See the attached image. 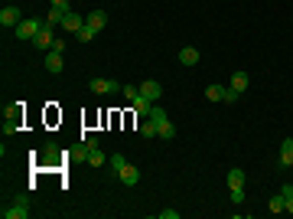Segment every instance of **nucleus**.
Masks as SVG:
<instances>
[{
    "label": "nucleus",
    "instance_id": "4468645a",
    "mask_svg": "<svg viewBox=\"0 0 293 219\" xmlns=\"http://www.w3.org/2000/svg\"><path fill=\"white\" fill-rule=\"evenodd\" d=\"M179 63L192 69L195 63H199V49H192V46H186V49H179Z\"/></svg>",
    "mask_w": 293,
    "mask_h": 219
},
{
    "label": "nucleus",
    "instance_id": "f03ea898",
    "mask_svg": "<svg viewBox=\"0 0 293 219\" xmlns=\"http://www.w3.org/2000/svg\"><path fill=\"white\" fill-rule=\"evenodd\" d=\"M88 89H92L95 95H118V92H124V85L114 82V78H92Z\"/></svg>",
    "mask_w": 293,
    "mask_h": 219
},
{
    "label": "nucleus",
    "instance_id": "9d476101",
    "mask_svg": "<svg viewBox=\"0 0 293 219\" xmlns=\"http://www.w3.org/2000/svg\"><path fill=\"white\" fill-rule=\"evenodd\" d=\"M62 30H69V33H78V30H82V26H85V20H82V16H78V13H72V10H69L65 16H62Z\"/></svg>",
    "mask_w": 293,
    "mask_h": 219
},
{
    "label": "nucleus",
    "instance_id": "20e7f679",
    "mask_svg": "<svg viewBox=\"0 0 293 219\" xmlns=\"http://www.w3.org/2000/svg\"><path fill=\"white\" fill-rule=\"evenodd\" d=\"M42 30V23L39 20H20V26H13V33H16V39H36V33Z\"/></svg>",
    "mask_w": 293,
    "mask_h": 219
},
{
    "label": "nucleus",
    "instance_id": "5701e85b",
    "mask_svg": "<svg viewBox=\"0 0 293 219\" xmlns=\"http://www.w3.org/2000/svg\"><path fill=\"white\" fill-rule=\"evenodd\" d=\"M75 36H78V43H82V46H85V43H92V39L98 36V33H95V30H88V26H82V30H78Z\"/></svg>",
    "mask_w": 293,
    "mask_h": 219
},
{
    "label": "nucleus",
    "instance_id": "7ed1b4c3",
    "mask_svg": "<svg viewBox=\"0 0 293 219\" xmlns=\"http://www.w3.org/2000/svg\"><path fill=\"white\" fill-rule=\"evenodd\" d=\"M0 216H4V219H26V216H30V200L20 196L13 206H4V209H0Z\"/></svg>",
    "mask_w": 293,
    "mask_h": 219
},
{
    "label": "nucleus",
    "instance_id": "a211bd4d",
    "mask_svg": "<svg viewBox=\"0 0 293 219\" xmlns=\"http://www.w3.org/2000/svg\"><path fill=\"white\" fill-rule=\"evenodd\" d=\"M156 137H163V141H173V137H176V125H173V121H163V125H160V131H156Z\"/></svg>",
    "mask_w": 293,
    "mask_h": 219
},
{
    "label": "nucleus",
    "instance_id": "393cba45",
    "mask_svg": "<svg viewBox=\"0 0 293 219\" xmlns=\"http://www.w3.org/2000/svg\"><path fill=\"white\" fill-rule=\"evenodd\" d=\"M232 203H235V206L244 203V187H232Z\"/></svg>",
    "mask_w": 293,
    "mask_h": 219
},
{
    "label": "nucleus",
    "instance_id": "2f4dec72",
    "mask_svg": "<svg viewBox=\"0 0 293 219\" xmlns=\"http://www.w3.org/2000/svg\"><path fill=\"white\" fill-rule=\"evenodd\" d=\"M52 49H56V52H65V43H62V39L56 36V39H52Z\"/></svg>",
    "mask_w": 293,
    "mask_h": 219
},
{
    "label": "nucleus",
    "instance_id": "6ab92c4d",
    "mask_svg": "<svg viewBox=\"0 0 293 219\" xmlns=\"http://www.w3.org/2000/svg\"><path fill=\"white\" fill-rule=\"evenodd\" d=\"M228 187H244V170H241V167H232V170H228Z\"/></svg>",
    "mask_w": 293,
    "mask_h": 219
},
{
    "label": "nucleus",
    "instance_id": "cd10ccee",
    "mask_svg": "<svg viewBox=\"0 0 293 219\" xmlns=\"http://www.w3.org/2000/svg\"><path fill=\"white\" fill-rule=\"evenodd\" d=\"M124 164H127V161H124V154H111V167H114V170H121Z\"/></svg>",
    "mask_w": 293,
    "mask_h": 219
},
{
    "label": "nucleus",
    "instance_id": "2eb2a0df",
    "mask_svg": "<svg viewBox=\"0 0 293 219\" xmlns=\"http://www.w3.org/2000/svg\"><path fill=\"white\" fill-rule=\"evenodd\" d=\"M247 82H251V78H247V72H235V75H232V85H228V89H235L238 95H241V92L247 89Z\"/></svg>",
    "mask_w": 293,
    "mask_h": 219
},
{
    "label": "nucleus",
    "instance_id": "c756f323",
    "mask_svg": "<svg viewBox=\"0 0 293 219\" xmlns=\"http://www.w3.org/2000/svg\"><path fill=\"white\" fill-rule=\"evenodd\" d=\"M52 7H56V10H62V13H69V0H52Z\"/></svg>",
    "mask_w": 293,
    "mask_h": 219
},
{
    "label": "nucleus",
    "instance_id": "aec40b11",
    "mask_svg": "<svg viewBox=\"0 0 293 219\" xmlns=\"http://www.w3.org/2000/svg\"><path fill=\"white\" fill-rule=\"evenodd\" d=\"M280 193H283V213H293V187H290V183H283Z\"/></svg>",
    "mask_w": 293,
    "mask_h": 219
},
{
    "label": "nucleus",
    "instance_id": "4be33fe9",
    "mask_svg": "<svg viewBox=\"0 0 293 219\" xmlns=\"http://www.w3.org/2000/svg\"><path fill=\"white\" fill-rule=\"evenodd\" d=\"M140 134H144V137H156V121L144 118V121H140Z\"/></svg>",
    "mask_w": 293,
    "mask_h": 219
},
{
    "label": "nucleus",
    "instance_id": "412c9836",
    "mask_svg": "<svg viewBox=\"0 0 293 219\" xmlns=\"http://www.w3.org/2000/svg\"><path fill=\"white\" fill-rule=\"evenodd\" d=\"M150 121H156V131H160V125H163V121H170V118H166V111L163 108H160V105H153V108H150V115H147Z\"/></svg>",
    "mask_w": 293,
    "mask_h": 219
},
{
    "label": "nucleus",
    "instance_id": "6e6552de",
    "mask_svg": "<svg viewBox=\"0 0 293 219\" xmlns=\"http://www.w3.org/2000/svg\"><path fill=\"white\" fill-rule=\"evenodd\" d=\"M118 180L124 183V187H134V183L140 180V170L134 167V164H124V167L118 170Z\"/></svg>",
    "mask_w": 293,
    "mask_h": 219
},
{
    "label": "nucleus",
    "instance_id": "f257e3e1",
    "mask_svg": "<svg viewBox=\"0 0 293 219\" xmlns=\"http://www.w3.org/2000/svg\"><path fill=\"white\" fill-rule=\"evenodd\" d=\"M23 125V102H13L4 108V134H13Z\"/></svg>",
    "mask_w": 293,
    "mask_h": 219
},
{
    "label": "nucleus",
    "instance_id": "c85d7f7f",
    "mask_svg": "<svg viewBox=\"0 0 293 219\" xmlns=\"http://www.w3.org/2000/svg\"><path fill=\"white\" fill-rule=\"evenodd\" d=\"M160 219H179V209H163Z\"/></svg>",
    "mask_w": 293,
    "mask_h": 219
},
{
    "label": "nucleus",
    "instance_id": "dca6fc26",
    "mask_svg": "<svg viewBox=\"0 0 293 219\" xmlns=\"http://www.w3.org/2000/svg\"><path fill=\"white\" fill-rule=\"evenodd\" d=\"M225 85H209V89H206V98L209 102H225Z\"/></svg>",
    "mask_w": 293,
    "mask_h": 219
},
{
    "label": "nucleus",
    "instance_id": "1a4fd4ad",
    "mask_svg": "<svg viewBox=\"0 0 293 219\" xmlns=\"http://www.w3.org/2000/svg\"><path fill=\"white\" fill-rule=\"evenodd\" d=\"M62 69H65V59H62V52H56V49H49V52H46V72H52V75H59Z\"/></svg>",
    "mask_w": 293,
    "mask_h": 219
},
{
    "label": "nucleus",
    "instance_id": "b1692460",
    "mask_svg": "<svg viewBox=\"0 0 293 219\" xmlns=\"http://www.w3.org/2000/svg\"><path fill=\"white\" fill-rule=\"evenodd\" d=\"M271 213H283V193H277V196H271Z\"/></svg>",
    "mask_w": 293,
    "mask_h": 219
},
{
    "label": "nucleus",
    "instance_id": "f3484780",
    "mask_svg": "<svg viewBox=\"0 0 293 219\" xmlns=\"http://www.w3.org/2000/svg\"><path fill=\"white\" fill-rule=\"evenodd\" d=\"M85 161L92 164V167H101V164L108 161V157H104V151H101V147H92V151H88V157H85Z\"/></svg>",
    "mask_w": 293,
    "mask_h": 219
},
{
    "label": "nucleus",
    "instance_id": "ddd939ff",
    "mask_svg": "<svg viewBox=\"0 0 293 219\" xmlns=\"http://www.w3.org/2000/svg\"><path fill=\"white\" fill-rule=\"evenodd\" d=\"M130 105H134V111H137L140 118H147V115H150V108H153L156 102H150V98H144V95H137V98L130 102Z\"/></svg>",
    "mask_w": 293,
    "mask_h": 219
},
{
    "label": "nucleus",
    "instance_id": "423d86ee",
    "mask_svg": "<svg viewBox=\"0 0 293 219\" xmlns=\"http://www.w3.org/2000/svg\"><path fill=\"white\" fill-rule=\"evenodd\" d=\"M140 95L150 98V102H160V98H163V85L153 82V78H144V82H140Z\"/></svg>",
    "mask_w": 293,
    "mask_h": 219
},
{
    "label": "nucleus",
    "instance_id": "f8f14e48",
    "mask_svg": "<svg viewBox=\"0 0 293 219\" xmlns=\"http://www.w3.org/2000/svg\"><path fill=\"white\" fill-rule=\"evenodd\" d=\"M280 167H293V137L280 144Z\"/></svg>",
    "mask_w": 293,
    "mask_h": 219
},
{
    "label": "nucleus",
    "instance_id": "bb28decb",
    "mask_svg": "<svg viewBox=\"0 0 293 219\" xmlns=\"http://www.w3.org/2000/svg\"><path fill=\"white\" fill-rule=\"evenodd\" d=\"M121 95H124V98H130V102H134L137 95H140V85H124V92H121Z\"/></svg>",
    "mask_w": 293,
    "mask_h": 219
},
{
    "label": "nucleus",
    "instance_id": "0eeeda50",
    "mask_svg": "<svg viewBox=\"0 0 293 219\" xmlns=\"http://www.w3.org/2000/svg\"><path fill=\"white\" fill-rule=\"evenodd\" d=\"M85 26H88V30H95V33H101L104 26H108V13H104V10H92L85 16Z\"/></svg>",
    "mask_w": 293,
    "mask_h": 219
},
{
    "label": "nucleus",
    "instance_id": "a878e982",
    "mask_svg": "<svg viewBox=\"0 0 293 219\" xmlns=\"http://www.w3.org/2000/svg\"><path fill=\"white\" fill-rule=\"evenodd\" d=\"M62 16H65V13H62V10H56V7H52V10H49V16H46V23L59 26V23H62Z\"/></svg>",
    "mask_w": 293,
    "mask_h": 219
},
{
    "label": "nucleus",
    "instance_id": "39448f33",
    "mask_svg": "<svg viewBox=\"0 0 293 219\" xmlns=\"http://www.w3.org/2000/svg\"><path fill=\"white\" fill-rule=\"evenodd\" d=\"M52 30H56L52 23H42V30L36 33V39H33V46L42 49V52H49L52 49V39H56V33H52Z\"/></svg>",
    "mask_w": 293,
    "mask_h": 219
},
{
    "label": "nucleus",
    "instance_id": "7c9ffc66",
    "mask_svg": "<svg viewBox=\"0 0 293 219\" xmlns=\"http://www.w3.org/2000/svg\"><path fill=\"white\" fill-rule=\"evenodd\" d=\"M235 102H238V92L228 89V92H225V105H235Z\"/></svg>",
    "mask_w": 293,
    "mask_h": 219
},
{
    "label": "nucleus",
    "instance_id": "9b49d317",
    "mask_svg": "<svg viewBox=\"0 0 293 219\" xmlns=\"http://www.w3.org/2000/svg\"><path fill=\"white\" fill-rule=\"evenodd\" d=\"M20 10H16V7H4V10H0V23L4 26H20Z\"/></svg>",
    "mask_w": 293,
    "mask_h": 219
}]
</instances>
